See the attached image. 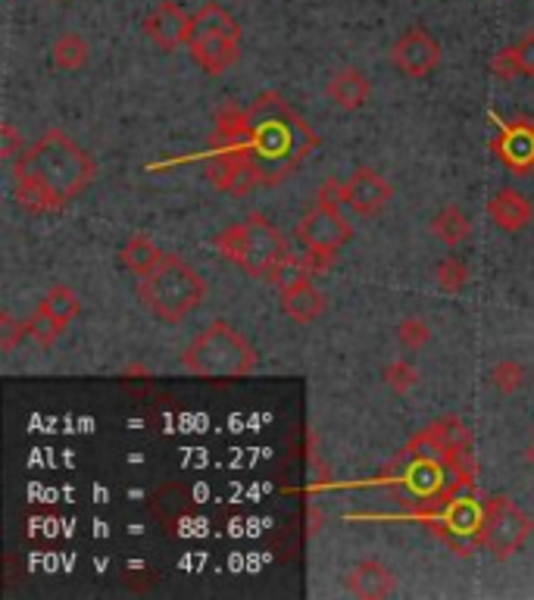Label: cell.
I'll return each instance as SVG.
<instances>
[{
    "mask_svg": "<svg viewBox=\"0 0 534 600\" xmlns=\"http://www.w3.org/2000/svg\"><path fill=\"white\" fill-rule=\"evenodd\" d=\"M97 163L66 131L47 129L13 160V194L25 214H60L91 188Z\"/></svg>",
    "mask_w": 534,
    "mask_h": 600,
    "instance_id": "6da1fadb",
    "label": "cell"
},
{
    "mask_svg": "<svg viewBox=\"0 0 534 600\" xmlns=\"http://www.w3.org/2000/svg\"><path fill=\"white\" fill-rule=\"evenodd\" d=\"M251 126H254V145L251 157L266 172L269 185L281 182L291 170L320 148V138L300 119L288 101L278 91H263L251 104Z\"/></svg>",
    "mask_w": 534,
    "mask_h": 600,
    "instance_id": "7a4b0ae2",
    "label": "cell"
},
{
    "mask_svg": "<svg viewBox=\"0 0 534 600\" xmlns=\"http://www.w3.org/2000/svg\"><path fill=\"white\" fill-rule=\"evenodd\" d=\"M138 298L160 322L178 325L191 316L207 298V281L191 263L175 254H163L156 269L138 279Z\"/></svg>",
    "mask_w": 534,
    "mask_h": 600,
    "instance_id": "3957f363",
    "label": "cell"
},
{
    "mask_svg": "<svg viewBox=\"0 0 534 600\" xmlns=\"http://www.w3.org/2000/svg\"><path fill=\"white\" fill-rule=\"evenodd\" d=\"M182 366L197 379H244L257 369V350L235 325L216 320L194 335L182 354Z\"/></svg>",
    "mask_w": 534,
    "mask_h": 600,
    "instance_id": "277c9868",
    "label": "cell"
},
{
    "mask_svg": "<svg viewBox=\"0 0 534 600\" xmlns=\"http://www.w3.org/2000/svg\"><path fill=\"white\" fill-rule=\"evenodd\" d=\"M213 244L219 257H225L229 263H235L241 273L263 281L269 279V273L291 254L288 238L281 235L276 222H269L263 214L247 216L244 222L222 229Z\"/></svg>",
    "mask_w": 534,
    "mask_h": 600,
    "instance_id": "5b68a950",
    "label": "cell"
},
{
    "mask_svg": "<svg viewBox=\"0 0 534 600\" xmlns=\"http://www.w3.org/2000/svg\"><path fill=\"white\" fill-rule=\"evenodd\" d=\"M534 519L519 510L510 497L494 494L481 504V522H478V544L491 551L494 559H510L532 538Z\"/></svg>",
    "mask_w": 534,
    "mask_h": 600,
    "instance_id": "8992f818",
    "label": "cell"
},
{
    "mask_svg": "<svg viewBox=\"0 0 534 600\" xmlns=\"http://www.w3.org/2000/svg\"><path fill=\"white\" fill-rule=\"evenodd\" d=\"M294 238L306 251H322V254H338L344 244L353 238L350 222L344 219L338 204H325L316 200V207L310 214H303V219L294 229Z\"/></svg>",
    "mask_w": 534,
    "mask_h": 600,
    "instance_id": "52a82bcc",
    "label": "cell"
},
{
    "mask_svg": "<svg viewBox=\"0 0 534 600\" xmlns=\"http://www.w3.org/2000/svg\"><path fill=\"white\" fill-rule=\"evenodd\" d=\"M207 178H210L216 192L237 194V197L269 185L266 172L259 170V163L251 157V150H244V153H210Z\"/></svg>",
    "mask_w": 534,
    "mask_h": 600,
    "instance_id": "ba28073f",
    "label": "cell"
},
{
    "mask_svg": "<svg viewBox=\"0 0 534 600\" xmlns=\"http://www.w3.org/2000/svg\"><path fill=\"white\" fill-rule=\"evenodd\" d=\"M441 42L428 28H409L391 47V64L406 79H426L441 66Z\"/></svg>",
    "mask_w": 534,
    "mask_h": 600,
    "instance_id": "9c48e42d",
    "label": "cell"
},
{
    "mask_svg": "<svg viewBox=\"0 0 534 600\" xmlns=\"http://www.w3.org/2000/svg\"><path fill=\"white\" fill-rule=\"evenodd\" d=\"M144 35L160 50H178L188 47L194 38V16H188L178 3L163 0L144 16Z\"/></svg>",
    "mask_w": 534,
    "mask_h": 600,
    "instance_id": "30bf717a",
    "label": "cell"
},
{
    "mask_svg": "<svg viewBox=\"0 0 534 600\" xmlns=\"http://www.w3.org/2000/svg\"><path fill=\"white\" fill-rule=\"evenodd\" d=\"M394 197V188L382 172L360 166L344 178V204L357 216H375L385 210Z\"/></svg>",
    "mask_w": 534,
    "mask_h": 600,
    "instance_id": "8fae6325",
    "label": "cell"
},
{
    "mask_svg": "<svg viewBox=\"0 0 534 600\" xmlns=\"http://www.w3.org/2000/svg\"><path fill=\"white\" fill-rule=\"evenodd\" d=\"M254 145V126H251V109H241L235 101H229L216 116L210 153H244Z\"/></svg>",
    "mask_w": 534,
    "mask_h": 600,
    "instance_id": "7c38bea8",
    "label": "cell"
},
{
    "mask_svg": "<svg viewBox=\"0 0 534 600\" xmlns=\"http://www.w3.org/2000/svg\"><path fill=\"white\" fill-rule=\"evenodd\" d=\"M194 64L200 66L207 76H222L241 60V42L225 38V35H207V32H194L191 44Z\"/></svg>",
    "mask_w": 534,
    "mask_h": 600,
    "instance_id": "4fadbf2b",
    "label": "cell"
},
{
    "mask_svg": "<svg viewBox=\"0 0 534 600\" xmlns=\"http://www.w3.org/2000/svg\"><path fill=\"white\" fill-rule=\"evenodd\" d=\"M344 588L363 600H382L394 595L397 576L387 569L382 559H363V563H357V566L344 576Z\"/></svg>",
    "mask_w": 534,
    "mask_h": 600,
    "instance_id": "5bb4252c",
    "label": "cell"
},
{
    "mask_svg": "<svg viewBox=\"0 0 534 600\" xmlns=\"http://www.w3.org/2000/svg\"><path fill=\"white\" fill-rule=\"evenodd\" d=\"M325 94H328V101L338 109H344V113H357V109H363L365 104H369V97H372V82L365 79L363 69L347 66V69H338V72L328 79Z\"/></svg>",
    "mask_w": 534,
    "mask_h": 600,
    "instance_id": "9a60e30c",
    "label": "cell"
},
{
    "mask_svg": "<svg viewBox=\"0 0 534 600\" xmlns=\"http://www.w3.org/2000/svg\"><path fill=\"white\" fill-rule=\"evenodd\" d=\"M278 300H281V310L300 325H310L325 313V295L313 285V279H300L278 288Z\"/></svg>",
    "mask_w": 534,
    "mask_h": 600,
    "instance_id": "2e32d148",
    "label": "cell"
},
{
    "mask_svg": "<svg viewBox=\"0 0 534 600\" xmlns=\"http://www.w3.org/2000/svg\"><path fill=\"white\" fill-rule=\"evenodd\" d=\"M488 216H491L494 226H500L503 232H522L529 222H532L534 207L532 200L515 188H503L491 197L488 204Z\"/></svg>",
    "mask_w": 534,
    "mask_h": 600,
    "instance_id": "e0dca14e",
    "label": "cell"
},
{
    "mask_svg": "<svg viewBox=\"0 0 534 600\" xmlns=\"http://www.w3.org/2000/svg\"><path fill=\"white\" fill-rule=\"evenodd\" d=\"M497 153L500 160L515 172L534 170V126L532 123H515L497 138Z\"/></svg>",
    "mask_w": 534,
    "mask_h": 600,
    "instance_id": "ac0fdd59",
    "label": "cell"
},
{
    "mask_svg": "<svg viewBox=\"0 0 534 600\" xmlns=\"http://www.w3.org/2000/svg\"><path fill=\"white\" fill-rule=\"evenodd\" d=\"M472 232V222L469 216L463 207H456V204H444L434 219H431V235L438 238V241H444L448 247H456V244H463Z\"/></svg>",
    "mask_w": 534,
    "mask_h": 600,
    "instance_id": "d6986e66",
    "label": "cell"
},
{
    "mask_svg": "<svg viewBox=\"0 0 534 600\" xmlns=\"http://www.w3.org/2000/svg\"><path fill=\"white\" fill-rule=\"evenodd\" d=\"M163 259V251L150 241L148 235H131L126 244H123V251H119V263L135 273L138 279L141 276H148L150 269H156V263Z\"/></svg>",
    "mask_w": 534,
    "mask_h": 600,
    "instance_id": "ffe728a7",
    "label": "cell"
},
{
    "mask_svg": "<svg viewBox=\"0 0 534 600\" xmlns=\"http://www.w3.org/2000/svg\"><path fill=\"white\" fill-rule=\"evenodd\" d=\"M50 60H54L57 69H63V72H79L91 60V44L79 32H63L54 42V47H50Z\"/></svg>",
    "mask_w": 534,
    "mask_h": 600,
    "instance_id": "44dd1931",
    "label": "cell"
},
{
    "mask_svg": "<svg viewBox=\"0 0 534 600\" xmlns=\"http://www.w3.org/2000/svg\"><path fill=\"white\" fill-rule=\"evenodd\" d=\"M194 32H207V35H225L241 42V25L237 20L219 3H207L194 13Z\"/></svg>",
    "mask_w": 534,
    "mask_h": 600,
    "instance_id": "7402d4cb",
    "label": "cell"
},
{
    "mask_svg": "<svg viewBox=\"0 0 534 600\" xmlns=\"http://www.w3.org/2000/svg\"><path fill=\"white\" fill-rule=\"evenodd\" d=\"M69 328L63 320H57L54 313H47L44 307H38L35 313H32V320L25 322V332H28V338L38 344V347H54V344L63 338V332Z\"/></svg>",
    "mask_w": 534,
    "mask_h": 600,
    "instance_id": "603a6c76",
    "label": "cell"
},
{
    "mask_svg": "<svg viewBox=\"0 0 534 600\" xmlns=\"http://www.w3.org/2000/svg\"><path fill=\"white\" fill-rule=\"evenodd\" d=\"M42 307L47 313H54L57 320H63L66 325L82 313V298L69 288V285H57L47 291V298L42 300Z\"/></svg>",
    "mask_w": 534,
    "mask_h": 600,
    "instance_id": "cb8c5ba5",
    "label": "cell"
},
{
    "mask_svg": "<svg viewBox=\"0 0 534 600\" xmlns=\"http://www.w3.org/2000/svg\"><path fill=\"white\" fill-rule=\"evenodd\" d=\"M438 285L448 295H460L469 285V263L463 257H456V254L441 259V266H438Z\"/></svg>",
    "mask_w": 534,
    "mask_h": 600,
    "instance_id": "d4e9b609",
    "label": "cell"
},
{
    "mask_svg": "<svg viewBox=\"0 0 534 600\" xmlns=\"http://www.w3.org/2000/svg\"><path fill=\"white\" fill-rule=\"evenodd\" d=\"M525 379H529V372H525V366L515 364V360H500V364L491 369V385L500 391V394H515V391H522L525 385Z\"/></svg>",
    "mask_w": 534,
    "mask_h": 600,
    "instance_id": "484cf974",
    "label": "cell"
},
{
    "mask_svg": "<svg viewBox=\"0 0 534 600\" xmlns=\"http://www.w3.org/2000/svg\"><path fill=\"white\" fill-rule=\"evenodd\" d=\"M385 382L397 394H409L413 388L419 385V372H416V366L409 364V360H394V364L385 366Z\"/></svg>",
    "mask_w": 534,
    "mask_h": 600,
    "instance_id": "4316f807",
    "label": "cell"
},
{
    "mask_svg": "<svg viewBox=\"0 0 534 600\" xmlns=\"http://www.w3.org/2000/svg\"><path fill=\"white\" fill-rule=\"evenodd\" d=\"M397 342L404 344L406 350H419V347H426V344L431 342V328H428V322L416 320V316L400 320V325H397Z\"/></svg>",
    "mask_w": 534,
    "mask_h": 600,
    "instance_id": "83f0119b",
    "label": "cell"
},
{
    "mask_svg": "<svg viewBox=\"0 0 534 600\" xmlns=\"http://www.w3.org/2000/svg\"><path fill=\"white\" fill-rule=\"evenodd\" d=\"M491 72L494 79H500V82H513L522 76V64H519V50L513 47H503V50H497L491 57Z\"/></svg>",
    "mask_w": 534,
    "mask_h": 600,
    "instance_id": "f1b7e54d",
    "label": "cell"
},
{
    "mask_svg": "<svg viewBox=\"0 0 534 600\" xmlns=\"http://www.w3.org/2000/svg\"><path fill=\"white\" fill-rule=\"evenodd\" d=\"M28 332H25V322H16L10 313H3L0 316V350H13L16 344H20V338H25Z\"/></svg>",
    "mask_w": 534,
    "mask_h": 600,
    "instance_id": "f546056e",
    "label": "cell"
},
{
    "mask_svg": "<svg viewBox=\"0 0 534 600\" xmlns=\"http://www.w3.org/2000/svg\"><path fill=\"white\" fill-rule=\"evenodd\" d=\"M515 50H519L522 76H532V79H534V28H532V32H525V35L519 38Z\"/></svg>",
    "mask_w": 534,
    "mask_h": 600,
    "instance_id": "4dcf8cb0",
    "label": "cell"
},
{
    "mask_svg": "<svg viewBox=\"0 0 534 600\" xmlns=\"http://www.w3.org/2000/svg\"><path fill=\"white\" fill-rule=\"evenodd\" d=\"M22 148H25V145L20 141V131L13 129V126H3V148H0V153H3L7 160H16L22 153Z\"/></svg>",
    "mask_w": 534,
    "mask_h": 600,
    "instance_id": "1f68e13d",
    "label": "cell"
},
{
    "mask_svg": "<svg viewBox=\"0 0 534 600\" xmlns=\"http://www.w3.org/2000/svg\"><path fill=\"white\" fill-rule=\"evenodd\" d=\"M525 457H529V463L534 466V438H532V445H529V450H525Z\"/></svg>",
    "mask_w": 534,
    "mask_h": 600,
    "instance_id": "d6a6232c",
    "label": "cell"
}]
</instances>
